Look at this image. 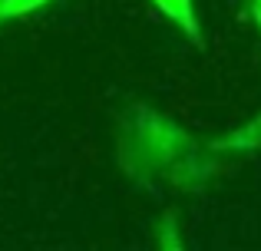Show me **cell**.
I'll return each instance as SVG.
<instances>
[{
    "instance_id": "6da1fadb",
    "label": "cell",
    "mask_w": 261,
    "mask_h": 251,
    "mask_svg": "<svg viewBox=\"0 0 261 251\" xmlns=\"http://www.w3.org/2000/svg\"><path fill=\"white\" fill-rule=\"evenodd\" d=\"M162 13L178 26L182 33H189L192 40H198V13H195V0H152Z\"/></svg>"
},
{
    "instance_id": "7a4b0ae2",
    "label": "cell",
    "mask_w": 261,
    "mask_h": 251,
    "mask_svg": "<svg viewBox=\"0 0 261 251\" xmlns=\"http://www.w3.org/2000/svg\"><path fill=\"white\" fill-rule=\"evenodd\" d=\"M50 0H4L0 4V20H13V17H27V13L46 7Z\"/></svg>"
},
{
    "instance_id": "3957f363",
    "label": "cell",
    "mask_w": 261,
    "mask_h": 251,
    "mask_svg": "<svg viewBox=\"0 0 261 251\" xmlns=\"http://www.w3.org/2000/svg\"><path fill=\"white\" fill-rule=\"evenodd\" d=\"M255 17H258V23H261V13H255Z\"/></svg>"
},
{
    "instance_id": "277c9868",
    "label": "cell",
    "mask_w": 261,
    "mask_h": 251,
    "mask_svg": "<svg viewBox=\"0 0 261 251\" xmlns=\"http://www.w3.org/2000/svg\"><path fill=\"white\" fill-rule=\"evenodd\" d=\"M0 4H4V0H0Z\"/></svg>"
}]
</instances>
